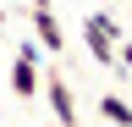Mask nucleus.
<instances>
[{
  "label": "nucleus",
  "mask_w": 132,
  "mask_h": 127,
  "mask_svg": "<svg viewBox=\"0 0 132 127\" xmlns=\"http://www.w3.org/2000/svg\"><path fill=\"white\" fill-rule=\"evenodd\" d=\"M82 39H88V55L99 66H116V44H121V22L110 11H88L82 17Z\"/></svg>",
  "instance_id": "f257e3e1"
},
{
  "label": "nucleus",
  "mask_w": 132,
  "mask_h": 127,
  "mask_svg": "<svg viewBox=\"0 0 132 127\" xmlns=\"http://www.w3.org/2000/svg\"><path fill=\"white\" fill-rule=\"evenodd\" d=\"M44 88V66H39V44H16V55H11V94L16 100H33V94Z\"/></svg>",
  "instance_id": "f03ea898"
},
{
  "label": "nucleus",
  "mask_w": 132,
  "mask_h": 127,
  "mask_svg": "<svg viewBox=\"0 0 132 127\" xmlns=\"http://www.w3.org/2000/svg\"><path fill=\"white\" fill-rule=\"evenodd\" d=\"M44 100H50V116H55V127H77V94H72V83H66L61 72H44Z\"/></svg>",
  "instance_id": "7ed1b4c3"
},
{
  "label": "nucleus",
  "mask_w": 132,
  "mask_h": 127,
  "mask_svg": "<svg viewBox=\"0 0 132 127\" xmlns=\"http://www.w3.org/2000/svg\"><path fill=\"white\" fill-rule=\"evenodd\" d=\"M28 17H33V39H39V50L61 55V44H66V33H61V17H55V11H28Z\"/></svg>",
  "instance_id": "20e7f679"
},
{
  "label": "nucleus",
  "mask_w": 132,
  "mask_h": 127,
  "mask_svg": "<svg viewBox=\"0 0 132 127\" xmlns=\"http://www.w3.org/2000/svg\"><path fill=\"white\" fill-rule=\"evenodd\" d=\"M99 116H105L110 127H132V105L121 100V94H99Z\"/></svg>",
  "instance_id": "39448f33"
},
{
  "label": "nucleus",
  "mask_w": 132,
  "mask_h": 127,
  "mask_svg": "<svg viewBox=\"0 0 132 127\" xmlns=\"http://www.w3.org/2000/svg\"><path fill=\"white\" fill-rule=\"evenodd\" d=\"M116 66L132 72V33H121V44H116Z\"/></svg>",
  "instance_id": "423d86ee"
},
{
  "label": "nucleus",
  "mask_w": 132,
  "mask_h": 127,
  "mask_svg": "<svg viewBox=\"0 0 132 127\" xmlns=\"http://www.w3.org/2000/svg\"><path fill=\"white\" fill-rule=\"evenodd\" d=\"M28 11H55V0H28Z\"/></svg>",
  "instance_id": "0eeeda50"
},
{
  "label": "nucleus",
  "mask_w": 132,
  "mask_h": 127,
  "mask_svg": "<svg viewBox=\"0 0 132 127\" xmlns=\"http://www.w3.org/2000/svg\"><path fill=\"white\" fill-rule=\"evenodd\" d=\"M0 22H6V11H0Z\"/></svg>",
  "instance_id": "6e6552de"
}]
</instances>
